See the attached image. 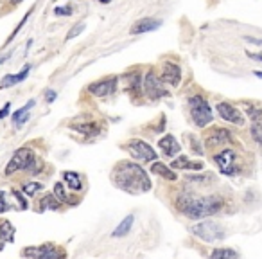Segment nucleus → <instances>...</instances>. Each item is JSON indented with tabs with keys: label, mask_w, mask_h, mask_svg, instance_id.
<instances>
[{
	"label": "nucleus",
	"mask_w": 262,
	"mask_h": 259,
	"mask_svg": "<svg viewBox=\"0 0 262 259\" xmlns=\"http://www.w3.org/2000/svg\"><path fill=\"white\" fill-rule=\"evenodd\" d=\"M221 196L210 194V196H201L198 193H182L176 198V209L188 219H203L208 216H214L223 209Z\"/></svg>",
	"instance_id": "obj_1"
},
{
	"label": "nucleus",
	"mask_w": 262,
	"mask_h": 259,
	"mask_svg": "<svg viewBox=\"0 0 262 259\" xmlns=\"http://www.w3.org/2000/svg\"><path fill=\"white\" fill-rule=\"evenodd\" d=\"M112 182L115 184V187L129 194H142L151 191L149 174L137 162H129V160H122L119 164H115L112 171Z\"/></svg>",
	"instance_id": "obj_2"
},
{
	"label": "nucleus",
	"mask_w": 262,
	"mask_h": 259,
	"mask_svg": "<svg viewBox=\"0 0 262 259\" xmlns=\"http://www.w3.org/2000/svg\"><path fill=\"white\" fill-rule=\"evenodd\" d=\"M41 170H43V162L36 157V153L31 148L24 146V148H18L13 153L11 160L5 166L4 174L5 176H11V174L18 173V171H29L31 174H38Z\"/></svg>",
	"instance_id": "obj_3"
},
{
	"label": "nucleus",
	"mask_w": 262,
	"mask_h": 259,
	"mask_svg": "<svg viewBox=\"0 0 262 259\" xmlns=\"http://www.w3.org/2000/svg\"><path fill=\"white\" fill-rule=\"evenodd\" d=\"M188 106H190V115H192L194 125L198 128H205L207 125H210L214 119L212 110H210V105L208 101L203 97L201 94H196L188 99Z\"/></svg>",
	"instance_id": "obj_4"
},
{
	"label": "nucleus",
	"mask_w": 262,
	"mask_h": 259,
	"mask_svg": "<svg viewBox=\"0 0 262 259\" xmlns=\"http://www.w3.org/2000/svg\"><path fill=\"white\" fill-rule=\"evenodd\" d=\"M22 256L27 259H65V250L56 247L54 243H43L38 247H27L22 250Z\"/></svg>",
	"instance_id": "obj_5"
},
{
	"label": "nucleus",
	"mask_w": 262,
	"mask_h": 259,
	"mask_svg": "<svg viewBox=\"0 0 262 259\" xmlns=\"http://www.w3.org/2000/svg\"><path fill=\"white\" fill-rule=\"evenodd\" d=\"M124 148H126V151L131 155V159L139 160V162H154V160L158 159V157H156V151L142 139L128 140Z\"/></svg>",
	"instance_id": "obj_6"
},
{
	"label": "nucleus",
	"mask_w": 262,
	"mask_h": 259,
	"mask_svg": "<svg viewBox=\"0 0 262 259\" xmlns=\"http://www.w3.org/2000/svg\"><path fill=\"white\" fill-rule=\"evenodd\" d=\"M190 232H192L196 238L207 241V243H214V241H219V239L225 238V230H223L221 225L216 223V221H210V219L194 225L192 229H190Z\"/></svg>",
	"instance_id": "obj_7"
},
{
	"label": "nucleus",
	"mask_w": 262,
	"mask_h": 259,
	"mask_svg": "<svg viewBox=\"0 0 262 259\" xmlns=\"http://www.w3.org/2000/svg\"><path fill=\"white\" fill-rule=\"evenodd\" d=\"M237 160H239V157L233 150H223L221 153H218L214 157V162L218 164L221 174H226V176H235V174H239L241 168L237 166Z\"/></svg>",
	"instance_id": "obj_8"
},
{
	"label": "nucleus",
	"mask_w": 262,
	"mask_h": 259,
	"mask_svg": "<svg viewBox=\"0 0 262 259\" xmlns=\"http://www.w3.org/2000/svg\"><path fill=\"white\" fill-rule=\"evenodd\" d=\"M142 86H144L146 95H148L151 101H158L167 95V90H165V86H163L160 76H156L154 72H148V74H146Z\"/></svg>",
	"instance_id": "obj_9"
},
{
	"label": "nucleus",
	"mask_w": 262,
	"mask_h": 259,
	"mask_svg": "<svg viewBox=\"0 0 262 259\" xmlns=\"http://www.w3.org/2000/svg\"><path fill=\"white\" fill-rule=\"evenodd\" d=\"M117 83L119 80L115 76H110V78H104V80H99L92 83L88 86V92L95 97H106V95H112L117 90Z\"/></svg>",
	"instance_id": "obj_10"
},
{
	"label": "nucleus",
	"mask_w": 262,
	"mask_h": 259,
	"mask_svg": "<svg viewBox=\"0 0 262 259\" xmlns=\"http://www.w3.org/2000/svg\"><path fill=\"white\" fill-rule=\"evenodd\" d=\"M230 142H232V133L226 128H212L205 135V146H208V148L230 144Z\"/></svg>",
	"instance_id": "obj_11"
},
{
	"label": "nucleus",
	"mask_w": 262,
	"mask_h": 259,
	"mask_svg": "<svg viewBox=\"0 0 262 259\" xmlns=\"http://www.w3.org/2000/svg\"><path fill=\"white\" fill-rule=\"evenodd\" d=\"M216 110H218V114L221 115V119L228 121V123H232V125H237V126L244 125L242 114L233 105H230V103H225V101H223V103H218Z\"/></svg>",
	"instance_id": "obj_12"
},
{
	"label": "nucleus",
	"mask_w": 262,
	"mask_h": 259,
	"mask_svg": "<svg viewBox=\"0 0 262 259\" xmlns=\"http://www.w3.org/2000/svg\"><path fill=\"white\" fill-rule=\"evenodd\" d=\"M160 80L162 83H167L171 86H178L180 81H182V70L176 63L173 61H165L162 65V74H160Z\"/></svg>",
	"instance_id": "obj_13"
},
{
	"label": "nucleus",
	"mask_w": 262,
	"mask_h": 259,
	"mask_svg": "<svg viewBox=\"0 0 262 259\" xmlns=\"http://www.w3.org/2000/svg\"><path fill=\"white\" fill-rule=\"evenodd\" d=\"M162 25V22L156 18H142L131 27V35H142V33H149V31H156Z\"/></svg>",
	"instance_id": "obj_14"
},
{
	"label": "nucleus",
	"mask_w": 262,
	"mask_h": 259,
	"mask_svg": "<svg viewBox=\"0 0 262 259\" xmlns=\"http://www.w3.org/2000/svg\"><path fill=\"white\" fill-rule=\"evenodd\" d=\"M29 70H31V65L27 63L24 69L20 70V74H5L0 81V88H9V86H15L16 83H22V81L29 76Z\"/></svg>",
	"instance_id": "obj_15"
},
{
	"label": "nucleus",
	"mask_w": 262,
	"mask_h": 259,
	"mask_svg": "<svg viewBox=\"0 0 262 259\" xmlns=\"http://www.w3.org/2000/svg\"><path fill=\"white\" fill-rule=\"evenodd\" d=\"M158 146H160V150H162V153L165 155V157H174V155L182 150V146L178 144V140L174 139L173 135H165L163 139H160Z\"/></svg>",
	"instance_id": "obj_16"
},
{
	"label": "nucleus",
	"mask_w": 262,
	"mask_h": 259,
	"mask_svg": "<svg viewBox=\"0 0 262 259\" xmlns=\"http://www.w3.org/2000/svg\"><path fill=\"white\" fill-rule=\"evenodd\" d=\"M171 168H173V170L201 171V170H203V162H194V160H190L188 157H185V155H180L178 159H174V160H173Z\"/></svg>",
	"instance_id": "obj_17"
},
{
	"label": "nucleus",
	"mask_w": 262,
	"mask_h": 259,
	"mask_svg": "<svg viewBox=\"0 0 262 259\" xmlns=\"http://www.w3.org/2000/svg\"><path fill=\"white\" fill-rule=\"evenodd\" d=\"M63 182L69 185V189H72V191H83V187H84L81 174L75 173V171H63Z\"/></svg>",
	"instance_id": "obj_18"
},
{
	"label": "nucleus",
	"mask_w": 262,
	"mask_h": 259,
	"mask_svg": "<svg viewBox=\"0 0 262 259\" xmlns=\"http://www.w3.org/2000/svg\"><path fill=\"white\" fill-rule=\"evenodd\" d=\"M151 173L158 174V176H162V178H165V180H171V182L178 178V174L174 173L167 164H163V162H156V160L151 164Z\"/></svg>",
	"instance_id": "obj_19"
},
{
	"label": "nucleus",
	"mask_w": 262,
	"mask_h": 259,
	"mask_svg": "<svg viewBox=\"0 0 262 259\" xmlns=\"http://www.w3.org/2000/svg\"><path fill=\"white\" fill-rule=\"evenodd\" d=\"M35 105H36L35 101H29L27 105L22 106L20 110H16L15 114L11 115V119H13V123H15L16 128H20V126H24L25 123H27V119H29V112H31V108H33Z\"/></svg>",
	"instance_id": "obj_20"
},
{
	"label": "nucleus",
	"mask_w": 262,
	"mask_h": 259,
	"mask_svg": "<svg viewBox=\"0 0 262 259\" xmlns=\"http://www.w3.org/2000/svg\"><path fill=\"white\" fill-rule=\"evenodd\" d=\"M0 241L2 243L15 241V227L9 219H0Z\"/></svg>",
	"instance_id": "obj_21"
},
{
	"label": "nucleus",
	"mask_w": 262,
	"mask_h": 259,
	"mask_svg": "<svg viewBox=\"0 0 262 259\" xmlns=\"http://www.w3.org/2000/svg\"><path fill=\"white\" fill-rule=\"evenodd\" d=\"M133 221H135V216L128 215L119 225H117V227H115V230L112 232V236H113V238H122V236L129 234V230H131V227H133Z\"/></svg>",
	"instance_id": "obj_22"
},
{
	"label": "nucleus",
	"mask_w": 262,
	"mask_h": 259,
	"mask_svg": "<svg viewBox=\"0 0 262 259\" xmlns=\"http://www.w3.org/2000/svg\"><path fill=\"white\" fill-rule=\"evenodd\" d=\"M72 128L84 135H95V133H99L101 125H97L94 121H86V123H77V125H74Z\"/></svg>",
	"instance_id": "obj_23"
},
{
	"label": "nucleus",
	"mask_w": 262,
	"mask_h": 259,
	"mask_svg": "<svg viewBox=\"0 0 262 259\" xmlns=\"http://www.w3.org/2000/svg\"><path fill=\"white\" fill-rule=\"evenodd\" d=\"M61 207V202L54 194H45L40 200V211H58Z\"/></svg>",
	"instance_id": "obj_24"
},
{
	"label": "nucleus",
	"mask_w": 262,
	"mask_h": 259,
	"mask_svg": "<svg viewBox=\"0 0 262 259\" xmlns=\"http://www.w3.org/2000/svg\"><path fill=\"white\" fill-rule=\"evenodd\" d=\"M210 259H239V254L233 249H226V247H219L210 252Z\"/></svg>",
	"instance_id": "obj_25"
},
{
	"label": "nucleus",
	"mask_w": 262,
	"mask_h": 259,
	"mask_svg": "<svg viewBox=\"0 0 262 259\" xmlns=\"http://www.w3.org/2000/svg\"><path fill=\"white\" fill-rule=\"evenodd\" d=\"M56 196V198L60 200L61 204H75L74 200H70L69 198V194H67V191H65V187H63V184L61 182H58V184L54 185V193H52Z\"/></svg>",
	"instance_id": "obj_26"
},
{
	"label": "nucleus",
	"mask_w": 262,
	"mask_h": 259,
	"mask_svg": "<svg viewBox=\"0 0 262 259\" xmlns=\"http://www.w3.org/2000/svg\"><path fill=\"white\" fill-rule=\"evenodd\" d=\"M244 110H246L248 117L252 119V123H262V110L257 108L253 105H244Z\"/></svg>",
	"instance_id": "obj_27"
},
{
	"label": "nucleus",
	"mask_w": 262,
	"mask_h": 259,
	"mask_svg": "<svg viewBox=\"0 0 262 259\" xmlns=\"http://www.w3.org/2000/svg\"><path fill=\"white\" fill-rule=\"evenodd\" d=\"M41 189H43V185L38 184V182H27V184H24V187H22V193H24L25 196H35V194L40 193Z\"/></svg>",
	"instance_id": "obj_28"
},
{
	"label": "nucleus",
	"mask_w": 262,
	"mask_h": 259,
	"mask_svg": "<svg viewBox=\"0 0 262 259\" xmlns=\"http://www.w3.org/2000/svg\"><path fill=\"white\" fill-rule=\"evenodd\" d=\"M11 196L16 200V207H18L20 211H25L27 207H29V204H27V198H25V194L22 193V191L13 189V191H11Z\"/></svg>",
	"instance_id": "obj_29"
},
{
	"label": "nucleus",
	"mask_w": 262,
	"mask_h": 259,
	"mask_svg": "<svg viewBox=\"0 0 262 259\" xmlns=\"http://www.w3.org/2000/svg\"><path fill=\"white\" fill-rule=\"evenodd\" d=\"M252 139L262 146V123H252Z\"/></svg>",
	"instance_id": "obj_30"
},
{
	"label": "nucleus",
	"mask_w": 262,
	"mask_h": 259,
	"mask_svg": "<svg viewBox=\"0 0 262 259\" xmlns=\"http://www.w3.org/2000/svg\"><path fill=\"white\" fill-rule=\"evenodd\" d=\"M83 29H84V22H81V24L74 25V29H72L69 35H67V40H72V38H75L77 35H81V33H83Z\"/></svg>",
	"instance_id": "obj_31"
},
{
	"label": "nucleus",
	"mask_w": 262,
	"mask_h": 259,
	"mask_svg": "<svg viewBox=\"0 0 262 259\" xmlns=\"http://www.w3.org/2000/svg\"><path fill=\"white\" fill-rule=\"evenodd\" d=\"M11 205L7 204V200H5V193L0 189V215H4L5 211H9Z\"/></svg>",
	"instance_id": "obj_32"
},
{
	"label": "nucleus",
	"mask_w": 262,
	"mask_h": 259,
	"mask_svg": "<svg viewBox=\"0 0 262 259\" xmlns=\"http://www.w3.org/2000/svg\"><path fill=\"white\" fill-rule=\"evenodd\" d=\"M190 150H192L194 153H198V155H203V151H205V150L201 148V146H199L198 137H194V135L190 137Z\"/></svg>",
	"instance_id": "obj_33"
},
{
	"label": "nucleus",
	"mask_w": 262,
	"mask_h": 259,
	"mask_svg": "<svg viewBox=\"0 0 262 259\" xmlns=\"http://www.w3.org/2000/svg\"><path fill=\"white\" fill-rule=\"evenodd\" d=\"M54 15H58V16H69V15H72V7H70V5H65V7H56Z\"/></svg>",
	"instance_id": "obj_34"
},
{
	"label": "nucleus",
	"mask_w": 262,
	"mask_h": 259,
	"mask_svg": "<svg viewBox=\"0 0 262 259\" xmlns=\"http://www.w3.org/2000/svg\"><path fill=\"white\" fill-rule=\"evenodd\" d=\"M45 99H47V103H54V99H56L54 90H47V92H45Z\"/></svg>",
	"instance_id": "obj_35"
},
{
	"label": "nucleus",
	"mask_w": 262,
	"mask_h": 259,
	"mask_svg": "<svg viewBox=\"0 0 262 259\" xmlns=\"http://www.w3.org/2000/svg\"><path fill=\"white\" fill-rule=\"evenodd\" d=\"M246 56L250 58V60L261 61V63H262V54H255V52H250V50H246Z\"/></svg>",
	"instance_id": "obj_36"
},
{
	"label": "nucleus",
	"mask_w": 262,
	"mask_h": 259,
	"mask_svg": "<svg viewBox=\"0 0 262 259\" xmlns=\"http://www.w3.org/2000/svg\"><path fill=\"white\" fill-rule=\"evenodd\" d=\"M9 108H11V105H9V103H7V105H5V106H4V108L0 110V119H4L5 115L9 114Z\"/></svg>",
	"instance_id": "obj_37"
},
{
	"label": "nucleus",
	"mask_w": 262,
	"mask_h": 259,
	"mask_svg": "<svg viewBox=\"0 0 262 259\" xmlns=\"http://www.w3.org/2000/svg\"><path fill=\"white\" fill-rule=\"evenodd\" d=\"M246 40L252 42V43H255V45H262V40H257V38H250V36H246Z\"/></svg>",
	"instance_id": "obj_38"
},
{
	"label": "nucleus",
	"mask_w": 262,
	"mask_h": 259,
	"mask_svg": "<svg viewBox=\"0 0 262 259\" xmlns=\"http://www.w3.org/2000/svg\"><path fill=\"white\" fill-rule=\"evenodd\" d=\"M188 180H192V182H194V180H199V178H196V176H188ZM207 180H214V178H212V176H205V178H203V182H207Z\"/></svg>",
	"instance_id": "obj_39"
},
{
	"label": "nucleus",
	"mask_w": 262,
	"mask_h": 259,
	"mask_svg": "<svg viewBox=\"0 0 262 259\" xmlns=\"http://www.w3.org/2000/svg\"><path fill=\"white\" fill-rule=\"evenodd\" d=\"M253 74L257 76V78H262V72H261V70H255V72H253Z\"/></svg>",
	"instance_id": "obj_40"
},
{
	"label": "nucleus",
	"mask_w": 262,
	"mask_h": 259,
	"mask_svg": "<svg viewBox=\"0 0 262 259\" xmlns=\"http://www.w3.org/2000/svg\"><path fill=\"white\" fill-rule=\"evenodd\" d=\"M5 60H7V56H2V58H0V65L4 63V61H5Z\"/></svg>",
	"instance_id": "obj_41"
},
{
	"label": "nucleus",
	"mask_w": 262,
	"mask_h": 259,
	"mask_svg": "<svg viewBox=\"0 0 262 259\" xmlns=\"http://www.w3.org/2000/svg\"><path fill=\"white\" fill-rule=\"evenodd\" d=\"M99 2H103V4H108L110 0H99Z\"/></svg>",
	"instance_id": "obj_42"
},
{
	"label": "nucleus",
	"mask_w": 262,
	"mask_h": 259,
	"mask_svg": "<svg viewBox=\"0 0 262 259\" xmlns=\"http://www.w3.org/2000/svg\"><path fill=\"white\" fill-rule=\"evenodd\" d=\"M11 2H16V4H18V2H22V0H11Z\"/></svg>",
	"instance_id": "obj_43"
}]
</instances>
